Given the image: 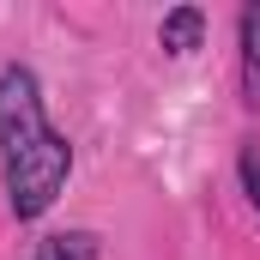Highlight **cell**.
Instances as JSON below:
<instances>
[{
	"label": "cell",
	"instance_id": "obj_1",
	"mask_svg": "<svg viewBox=\"0 0 260 260\" xmlns=\"http://www.w3.org/2000/svg\"><path fill=\"white\" fill-rule=\"evenodd\" d=\"M73 176V139L43 109V79L37 67L6 61L0 67V188L6 212L18 224H37Z\"/></svg>",
	"mask_w": 260,
	"mask_h": 260
},
{
	"label": "cell",
	"instance_id": "obj_2",
	"mask_svg": "<svg viewBox=\"0 0 260 260\" xmlns=\"http://www.w3.org/2000/svg\"><path fill=\"white\" fill-rule=\"evenodd\" d=\"M200 43H206V12H200V6H170V12L157 18V49H164V55L182 61V55H194Z\"/></svg>",
	"mask_w": 260,
	"mask_h": 260
},
{
	"label": "cell",
	"instance_id": "obj_3",
	"mask_svg": "<svg viewBox=\"0 0 260 260\" xmlns=\"http://www.w3.org/2000/svg\"><path fill=\"white\" fill-rule=\"evenodd\" d=\"M236 43H242V109L260 115V0L242 6V18H236Z\"/></svg>",
	"mask_w": 260,
	"mask_h": 260
},
{
	"label": "cell",
	"instance_id": "obj_4",
	"mask_svg": "<svg viewBox=\"0 0 260 260\" xmlns=\"http://www.w3.org/2000/svg\"><path fill=\"white\" fill-rule=\"evenodd\" d=\"M30 260H103V242H97V230H55L37 242Z\"/></svg>",
	"mask_w": 260,
	"mask_h": 260
},
{
	"label": "cell",
	"instance_id": "obj_5",
	"mask_svg": "<svg viewBox=\"0 0 260 260\" xmlns=\"http://www.w3.org/2000/svg\"><path fill=\"white\" fill-rule=\"evenodd\" d=\"M236 182H242V194L254 206L260 218V139H242V151H236Z\"/></svg>",
	"mask_w": 260,
	"mask_h": 260
}]
</instances>
